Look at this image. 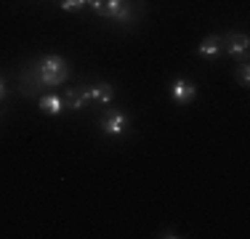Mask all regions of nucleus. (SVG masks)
<instances>
[{
	"label": "nucleus",
	"mask_w": 250,
	"mask_h": 239,
	"mask_svg": "<svg viewBox=\"0 0 250 239\" xmlns=\"http://www.w3.org/2000/svg\"><path fill=\"white\" fill-rule=\"evenodd\" d=\"M35 72H38L43 85H62L69 77V64L62 56H43L35 64Z\"/></svg>",
	"instance_id": "obj_1"
},
{
	"label": "nucleus",
	"mask_w": 250,
	"mask_h": 239,
	"mask_svg": "<svg viewBox=\"0 0 250 239\" xmlns=\"http://www.w3.org/2000/svg\"><path fill=\"white\" fill-rule=\"evenodd\" d=\"M133 3L136 0H106L99 16H106V19H115V21H133L136 19Z\"/></svg>",
	"instance_id": "obj_2"
},
{
	"label": "nucleus",
	"mask_w": 250,
	"mask_h": 239,
	"mask_svg": "<svg viewBox=\"0 0 250 239\" xmlns=\"http://www.w3.org/2000/svg\"><path fill=\"white\" fill-rule=\"evenodd\" d=\"M130 120L123 115V112H106L104 117H101V130H104L106 136H120L128 130Z\"/></svg>",
	"instance_id": "obj_3"
},
{
	"label": "nucleus",
	"mask_w": 250,
	"mask_h": 239,
	"mask_svg": "<svg viewBox=\"0 0 250 239\" xmlns=\"http://www.w3.org/2000/svg\"><path fill=\"white\" fill-rule=\"evenodd\" d=\"M170 96H173L176 104H189V101L197 96V88H194V82L184 80V77H178V80L170 85Z\"/></svg>",
	"instance_id": "obj_4"
},
{
	"label": "nucleus",
	"mask_w": 250,
	"mask_h": 239,
	"mask_svg": "<svg viewBox=\"0 0 250 239\" xmlns=\"http://www.w3.org/2000/svg\"><path fill=\"white\" fill-rule=\"evenodd\" d=\"M221 43H224V48L231 53V56H242V53L248 51V35H234V32H229V35H224L221 38Z\"/></svg>",
	"instance_id": "obj_5"
},
{
	"label": "nucleus",
	"mask_w": 250,
	"mask_h": 239,
	"mask_svg": "<svg viewBox=\"0 0 250 239\" xmlns=\"http://www.w3.org/2000/svg\"><path fill=\"white\" fill-rule=\"evenodd\" d=\"M88 101H91V93H88V91H80V88H69L67 96H64V106H67V109H72V112L83 109Z\"/></svg>",
	"instance_id": "obj_6"
},
{
	"label": "nucleus",
	"mask_w": 250,
	"mask_h": 239,
	"mask_svg": "<svg viewBox=\"0 0 250 239\" xmlns=\"http://www.w3.org/2000/svg\"><path fill=\"white\" fill-rule=\"evenodd\" d=\"M221 51H224L221 35H208V38L200 43V56H205V59H216Z\"/></svg>",
	"instance_id": "obj_7"
},
{
	"label": "nucleus",
	"mask_w": 250,
	"mask_h": 239,
	"mask_svg": "<svg viewBox=\"0 0 250 239\" xmlns=\"http://www.w3.org/2000/svg\"><path fill=\"white\" fill-rule=\"evenodd\" d=\"M88 93H91V101H96V104H101V106H106L112 99H115V91H112L109 82H96Z\"/></svg>",
	"instance_id": "obj_8"
},
{
	"label": "nucleus",
	"mask_w": 250,
	"mask_h": 239,
	"mask_svg": "<svg viewBox=\"0 0 250 239\" xmlns=\"http://www.w3.org/2000/svg\"><path fill=\"white\" fill-rule=\"evenodd\" d=\"M40 109L45 115H59L64 109V99H59V96H40Z\"/></svg>",
	"instance_id": "obj_9"
},
{
	"label": "nucleus",
	"mask_w": 250,
	"mask_h": 239,
	"mask_svg": "<svg viewBox=\"0 0 250 239\" xmlns=\"http://www.w3.org/2000/svg\"><path fill=\"white\" fill-rule=\"evenodd\" d=\"M83 5H85V0H62L64 11H77V8H83Z\"/></svg>",
	"instance_id": "obj_10"
},
{
	"label": "nucleus",
	"mask_w": 250,
	"mask_h": 239,
	"mask_svg": "<svg viewBox=\"0 0 250 239\" xmlns=\"http://www.w3.org/2000/svg\"><path fill=\"white\" fill-rule=\"evenodd\" d=\"M237 77H240L242 85H248V80H250V69H248V64H242V67H240V75H237Z\"/></svg>",
	"instance_id": "obj_11"
},
{
	"label": "nucleus",
	"mask_w": 250,
	"mask_h": 239,
	"mask_svg": "<svg viewBox=\"0 0 250 239\" xmlns=\"http://www.w3.org/2000/svg\"><path fill=\"white\" fill-rule=\"evenodd\" d=\"M104 3H106V0H85V5H91V8L96 11V14H101V8H104Z\"/></svg>",
	"instance_id": "obj_12"
},
{
	"label": "nucleus",
	"mask_w": 250,
	"mask_h": 239,
	"mask_svg": "<svg viewBox=\"0 0 250 239\" xmlns=\"http://www.w3.org/2000/svg\"><path fill=\"white\" fill-rule=\"evenodd\" d=\"M5 96V82H3V77H0V99Z\"/></svg>",
	"instance_id": "obj_13"
}]
</instances>
